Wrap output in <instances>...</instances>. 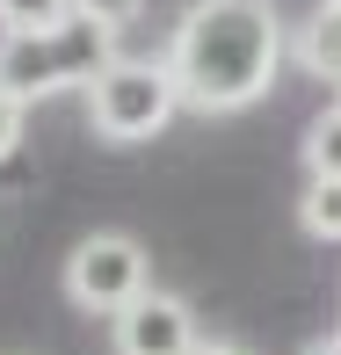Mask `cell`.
Returning <instances> with one entry per match:
<instances>
[{"label":"cell","instance_id":"obj_1","mask_svg":"<svg viewBox=\"0 0 341 355\" xmlns=\"http://www.w3.org/2000/svg\"><path fill=\"white\" fill-rule=\"evenodd\" d=\"M283 22L269 0H189V15L167 37V73L182 87V109L197 116H240L283 73Z\"/></svg>","mask_w":341,"mask_h":355},{"label":"cell","instance_id":"obj_2","mask_svg":"<svg viewBox=\"0 0 341 355\" xmlns=\"http://www.w3.org/2000/svg\"><path fill=\"white\" fill-rule=\"evenodd\" d=\"M117 29L88 22V15H73L66 29H44V37H0V94H15V102H51V94H88L94 80L117 66Z\"/></svg>","mask_w":341,"mask_h":355},{"label":"cell","instance_id":"obj_3","mask_svg":"<svg viewBox=\"0 0 341 355\" xmlns=\"http://www.w3.org/2000/svg\"><path fill=\"white\" fill-rule=\"evenodd\" d=\"M174 109H182V87H174L167 58H117L88 87V131L109 145H145L174 123Z\"/></svg>","mask_w":341,"mask_h":355},{"label":"cell","instance_id":"obj_4","mask_svg":"<svg viewBox=\"0 0 341 355\" xmlns=\"http://www.w3.org/2000/svg\"><path fill=\"white\" fill-rule=\"evenodd\" d=\"M145 290H153V261L131 232H88L66 254V297L94 319H124Z\"/></svg>","mask_w":341,"mask_h":355},{"label":"cell","instance_id":"obj_5","mask_svg":"<svg viewBox=\"0 0 341 355\" xmlns=\"http://www.w3.org/2000/svg\"><path fill=\"white\" fill-rule=\"evenodd\" d=\"M197 312L174 290H145L131 312L117 319V355H197Z\"/></svg>","mask_w":341,"mask_h":355},{"label":"cell","instance_id":"obj_6","mask_svg":"<svg viewBox=\"0 0 341 355\" xmlns=\"http://www.w3.org/2000/svg\"><path fill=\"white\" fill-rule=\"evenodd\" d=\"M290 58H298V73L327 80V87H341V8H327L319 0V15H305V29L290 37Z\"/></svg>","mask_w":341,"mask_h":355},{"label":"cell","instance_id":"obj_7","mask_svg":"<svg viewBox=\"0 0 341 355\" xmlns=\"http://www.w3.org/2000/svg\"><path fill=\"white\" fill-rule=\"evenodd\" d=\"M305 182H341V102L305 123Z\"/></svg>","mask_w":341,"mask_h":355},{"label":"cell","instance_id":"obj_8","mask_svg":"<svg viewBox=\"0 0 341 355\" xmlns=\"http://www.w3.org/2000/svg\"><path fill=\"white\" fill-rule=\"evenodd\" d=\"M80 15V0H0V37H44V29H66Z\"/></svg>","mask_w":341,"mask_h":355},{"label":"cell","instance_id":"obj_9","mask_svg":"<svg viewBox=\"0 0 341 355\" xmlns=\"http://www.w3.org/2000/svg\"><path fill=\"white\" fill-rule=\"evenodd\" d=\"M298 232L341 247V182H305L298 189Z\"/></svg>","mask_w":341,"mask_h":355},{"label":"cell","instance_id":"obj_10","mask_svg":"<svg viewBox=\"0 0 341 355\" xmlns=\"http://www.w3.org/2000/svg\"><path fill=\"white\" fill-rule=\"evenodd\" d=\"M80 15L102 22V29H131L138 15H145V0H80Z\"/></svg>","mask_w":341,"mask_h":355},{"label":"cell","instance_id":"obj_11","mask_svg":"<svg viewBox=\"0 0 341 355\" xmlns=\"http://www.w3.org/2000/svg\"><path fill=\"white\" fill-rule=\"evenodd\" d=\"M22 131H29V109L15 102V94H0V159H8L15 145H22Z\"/></svg>","mask_w":341,"mask_h":355},{"label":"cell","instance_id":"obj_12","mask_svg":"<svg viewBox=\"0 0 341 355\" xmlns=\"http://www.w3.org/2000/svg\"><path fill=\"white\" fill-rule=\"evenodd\" d=\"M197 355H247V348H233V341H197Z\"/></svg>","mask_w":341,"mask_h":355},{"label":"cell","instance_id":"obj_13","mask_svg":"<svg viewBox=\"0 0 341 355\" xmlns=\"http://www.w3.org/2000/svg\"><path fill=\"white\" fill-rule=\"evenodd\" d=\"M305 355H341V334H327V341H313Z\"/></svg>","mask_w":341,"mask_h":355},{"label":"cell","instance_id":"obj_14","mask_svg":"<svg viewBox=\"0 0 341 355\" xmlns=\"http://www.w3.org/2000/svg\"><path fill=\"white\" fill-rule=\"evenodd\" d=\"M327 8H341V0H327Z\"/></svg>","mask_w":341,"mask_h":355}]
</instances>
